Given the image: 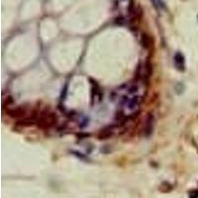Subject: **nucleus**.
<instances>
[{"instance_id":"4","label":"nucleus","mask_w":198,"mask_h":198,"mask_svg":"<svg viewBox=\"0 0 198 198\" xmlns=\"http://www.w3.org/2000/svg\"><path fill=\"white\" fill-rule=\"evenodd\" d=\"M155 125V118L153 114H148V116L145 120V124H144V127L142 130V134L144 137H150L154 132Z\"/></svg>"},{"instance_id":"3","label":"nucleus","mask_w":198,"mask_h":198,"mask_svg":"<svg viewBox=\"0 0 198 198\" xmlns=\"http://www.w3.org/2000/svg\"><path fill=\"white\" fill-rule=\"evenodd\" d=\"M7 113L9 114V116L13 118H17L19 120L27 118L29 116H31L32 114H34V112H31V110H30L27 106H24V105L11 108V109L7 110Z\"/></svg>"},{"instance_id":"9","label":"nucleus","mask_w":198,"mask_h":198,"mask_svg":"<svg viewBox=\"0 0 198 198\" xmlns=\"http://www.w3.org/2000/svg\"><path fill=\"white\" fill-rule=\"evenodd\" d=\"M189 198H198V190H192L189 192Z\"/></svg>"},{"instance_id":"2","label":"nucleus","mask_w":198,"mask_h":198,"mask_svg":"<svg viewBox=\"0 0 198 198\" xmlns=\"http://www.w3.org/2000/svg\"><path fill=\"white\" fill-rule=\"evenodd\" d=\"M58 122L57 114L53 113L50 109H44L37 114V119H36V124L41 129H50L53 127Z\"/></svg>"},{"instance_id":"1","label":"nucleus","mask_w":198,"mask_h":198,"mask_svg":"<svg viewBox=\"0 0 198 198\" xmlns=\"http://www.w3.org/2000/svg\"><path fill=\"white\" fill-rule=\"evenodd\" d=\"M143 102V96L139 95H124L119 99L120 103V118L128 119L136 116V114L140 111L141 104Z\"/></svg>"},{"instance_id":"6","label":"nucleus","mask_w":198,"mask_h":198,"mask_svg":"<svg viewBox=\"0 0 198 198\" xmlns=\"http://www.w3.org/2000/svg\"><path fill=\"white\" fill-rule=\"evenodd\" d=\"M175 63L176 65V68L179 70L184 69V57L182 56V53H176L175 56Z\"/></svg>"},{"instance_id":"5","label":"nucleus","mask_w":198,"mask_h":198,"mask_svg":"<svg viewBox=\"0 0 198 198\" xmlns=\"http://www.w3.org/2000/svg\"><path fill=\"white\" fill-rule=\"evenodd\" d=\"M115 133V127L114 126H108V127L102 129L98 135V138L100 140H106L108 138H110Z\"/></svg>"},{"instance_id":"8","label":"nucleus","mask_w":198,"mask_h":198,"mask_svg":"<svg viewBox=\"0 0 198 198\" xmlns=\"http://www.w3.org/2000/svg\"><path fill=\"white\" fill-rule=\"evenodd\" d=\"M152 2H153L155 7L157 8V9H159V10L164 9L165 7V2L163 1V0H152Z\"/></svg>"},{"instance_id":"7","label":"nucleus","mask_w":198,"mask_h":198,"mask_svg":"<svg viewBox=\"0 0 198 198\" xmlns=\"http://www.w3.org/2000/svg\"><path fill=\"white\" fill-rule=\"evenodd\" d=\"M141 45L144 49H149L151 47V38L146 33H143L141 36Z\"/></svg>"}]
</instances>
